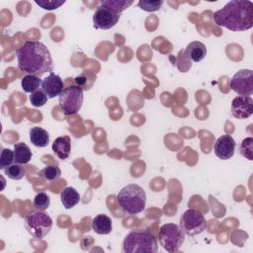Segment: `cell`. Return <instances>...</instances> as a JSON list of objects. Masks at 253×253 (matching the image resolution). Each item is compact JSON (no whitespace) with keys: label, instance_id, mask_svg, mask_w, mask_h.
<instances>
[{"label":"cell","instance_id":"26","mask_svg":"<svg viewBox=\"0 0 253 253\" xmlns=\"http://www.w3.org/2000/svg\"><path fill=\"white\" fill-rule=\"evenodd\" d=\"M47 99L48 98H47L46 94L42 90H38L30 95V102H31L32 106H34L36 108L42 107L46 103Z\"/></svg>","mask_w":253,"mask_h":253},{"label":"cell","instance_id":"6","mask_svg":"<svg viewBox=\"0 0 253 253\" xmlns=\"http://www.w3.org/2000/svg\"><path fill=\"white\" fill-rule=\"evenodd\" d=\"M160 245L168 252H175L180 249L185 241V233L175 223L163 224L158 232Z\"/></svg>","mask_w":253,"mask_h":253},{"label":"cell","instance_id":"25","mask_svg":"<svg viewBox=\"0 0 253 253\" xmlns=\"http://www.w3.org/2000/svg\"><path fill=\"white\" fill-rule=\"evenodd\" d=\"M240 154L245 157L248 160H253V138L252 137H246L241 141L240 147H239Z\"/></svg>","mask_w":253,"mask_h":253},{"label":"cell","instance_id":"15","mask_svg":"<svg viewBox=\"0 0 253 253\" xmlns=\"http://www.w3.org/2000/svg\"><path fill=\"white\" fill-rule=\"evenodd\" d=\"M185 54L192 61L200 62L207 55V47L203 42L199 41H194L187 45L185 49Z\"/></svg>","mask_w":253,"mask_h":253},{"label":"cell","instance_id":"12","mask_svg":"<svg viewBox=\"0 0 253 253\" xmlns=\"http://www.w3.org/2000/svg\"><path fill=\"white\" fill-rule=\"evenodd\" d=\"M235 140L229 134H223L219 136L213 145L214 154L221 160H227L234 155Z\"/></svg>","mask_w":253,"mask_h":253},{"label":"cell","instance_id":"9","mask_svg":"<svg viewBox=\"0 0 253 253\" xmlns=\"http://www.w3.org/2000/svg\"><path fill=\"white\" fill-rule=\"evenodd\" d=\"M230 88L239 96H250L253 93V72L250 69H240L230 80Z\"/></svg>","mask_w":253,"mask_h":253},{"label":"cell","instance_id":"18","mask_svg":"<svg viewBox=\"0 0 253 253\" xmlns=\"http://www.w3.org/2000/svg\"><path fill=\"white\" fill-rule=\"evenodd\" d=\"M30 140L37 147H45L49 142V134L44 128L34 126L30 129Z\"/></svg>","mask_w":253,"mask_h":253},{"label":"cell","instance_id":"1","mask_svg":"<svg viewBox=\"0 0 253 253\" xmlns=\"http://www.w3.org/2000/svg\"><path fill=\"white\" fill-rule=\"evenodd\" d=\"M16 54L18 67L23 72L40 77L46 72H53L54 65L50 51L41 42H25L18 47Z\"/></svg>","mask_w":253,"mask_h":253},{"label":"cell","instance_id":"24","mask_svg":"<svg viewBox=\"0 0 253 253\" xmlns=\"http://www.w3.org/2000/svg\"><path fill=\"white\" fill-rule=\"evenodd\" d=\"M50 205V198L44 192L38 193L33 201V206L38 211H45Z\"/></svg>","mask_w":253,"mask_h":253},{"label":"cell","instance_id":"13","mask_svg":"<svg viewBox=\"0 0 253 253\" xmlns=\"http://www.w3.org/2000/svg\"><path fill=\"white\" fill-rule=\"evenodd\" d=\"M63 87L64 85L62 79L54 72H50L45 78L42 79V90L49 99L59 96L64 89Z\"/></svg>","mask_w":253,"mask_h":253},{"label":"cell","instance_id":"21","mask_svg":"<svg viewBox=\"0 0 253 253\" xmlns=\"http://www.w3.org/2000/svg\"><path fill=\"white\" fill-rule=\"evenodd\" d=\"M133 3V1L129 0H102L100 1V5L105 6L106 8L110 9L111 11H113L114 13L121 15V13L123 11H125L126 8H128L131 4Z\"/></svg>","mask_w":253,"mask_h":253},{"label":"cell","instance_id":"4","mask_svg":"<svg viewBox=\"0 0 253 253\" xmlns=\"http://www.w3.org/2000/svg\"><path fill=\"white\" fill-rule=\"evenodd\" d=\"M117 202L121 209L128 214H137L144 211L146 206L145 191L136 184L123 187L117 195Z\"/></svg>","mask_w":253,"mask_h":253},{"label":"cell","instance_id":"5","mask_svg":"<svg viewBox=\"0 0 253 253\" xmlns=\"http://www.w3.org/2000/svg\"><path fill=\"white\" fill-rule=\"evenodd\" d=\"M52 225L51 217L42 211H33L25 217L27 231L37 239H42L46 236L50 232Z\"/></svg>","mask_w":253,"mask_h":253},{"label":"cell","instance_id":"14","mask_svg":"<svg viewBox=\"0 0 253 253\" xmlns=\"http://www.w3.org/2000/svg\"><path fill=\"white\" fill-rule=\"evenodd\" d=\"M71 150V140L68 135L58 136L52 143L53 153L61 160L68 158Z\"/></svg>","mask_w":253,"mask_h":253},{"label":"cell","instance_id":"27","mask_svg":"<svg viewBox=\"0 0 253 253\" xmlns=\"http://www.w3.org/2000/svg\"><path fill=\"white\" fill-rule=\"evenodd\" d=\"M15 161L14 151L9 148H3L1 152V158H0V169L4 170L6 167L13 164Z\"/></svg>","mask_w":253,"mask_h":253},{"label":"cell","instance_id":"16","mask_svg":"<svg viewBox=\"0 0 253 253\" xmlns=\"http://www.w3.org/2000/svg\"><path fill=\"white\" fill-rule=\"evenodd\" d=\"M92 229L97 234H109L112 231V219L106 214H98L92 219Z\"/></svg>","mask_w":253,"mask_h":253},{"label":"cell","instance_id":"3","mask_svg":"<svg viewBox=\"0 0 253 253\" xmlns=\"http://www.w3.org/2000/svg\"><path fill=\"white\" fill-rule=\"evenodd\" d=\"M158 250L157 240L147 229L130 230L123 241V253H155Z\"/></svg>","mask_w":253,"mask_h":253},{"label":"cell","instance_id":"17","mask_svg":"<svg viewBox=\"0 0 253 253\" xmlns=\"http://www.w3.org/2000/svg\"><path fill=\"white\" fill-rule=\"evenodd\" d=\"M60 201L66 210H70L79 204L80 195L73 187H66L60 193Z\"/></svg>","mask_w":253,"mask_h":253},{"label":"cell","instance_id":"23","mask_svg":"<svg viewBox=\"0 0 253 253\" xmlns=\"http://www.w3.org/2000/svg\"><path fill=\"white\" fill-rule=\"evenodd\" d=\"M5 175L12 180H21L25 176V169L19 163H13L4 169Z\"/></svg>","mask_w":253,"mask_h":253},{"label":"cell","instance_id":"22","mask_svg":"<svg viewBox=\"0 0 253 253\" xmlns=\"http://www.w3.org/2000/svg\"><path fill=\"white\" fill-rule=\"evenodd\" d=\"M39 175L42 180L47 181V182H52V181H56L60 178L61 170L56 165H49V166H46L43 169H42L39 172Z\"/></svg>","mask_w":253,"mask_h":253},{"label":"cell","instance_id":"11","mask_svg":"<svg viewBox=\"0 0 253 253\" xmlns=\"http://www.w3.org/2000/svg\"><path fill=\"white\" fill-rule=\"evenodd\" d=\"M230 110L234 118L247 119L253 114V100L250 96H237L232 100Z\"/></svg>","mask_w":253,"mask_h":253},{"label":"cell","instance_id":"10","mask_svg":"<svg viewBox=\"0 0 253 253\" xmlns=\"http://www.w3.org/2000/svg\"><path fill=\"white\" fill-rule=\"evenodd\" d=\"M93 26L99 30H109L113 28L120 20V15L114 13L105 6H98L92 17Z\"/></svg>","mask_w":253,"mask_h":253},{"label":"cell","instance_id":"20","mask_svg":"<svg viewBox=\"0 0 253 253\" xmlns=\"http://www.w3.org/2000/svg\"><path fill=\"white\" fill-rule=\"evenodd\" d=\"M42 80L40 78V76L33 75V74H27L25 75L21 80V86L24 92L26 93H34L38 90H40V87H42Z\"/></svg>","mask_w":253,"mask_h":253},{"label":"cell","instance_id":"8","mask_svg":"<svg viewBox=\"0 0 253 253\" xmlns=\"http://www.w3.org/2000/svg\"><path fill=\"white\" fill-rule=\"evenodd\" d=\"M182 231L190 236L198 235L207 228V220L204 214L195 209H189L180 217Z\"/></svg>","mask_w":253,"mask_h":253},{"label":"cell","instance_id":"28","mask_svg":"<svg viewBox=\"0 0 253 253\" xmlns=\"http://www.w3.org/2000/svg\"><path fill=\"white\" fill-rule=\"evenodd\" d=\"M163 4V1L160 0V1H138L137 3V6L143 10V11H146V12H154V11H157L161 8Z\"/></svg>","mask_w":253,"mask_h":253},{"label":"cell","instance_id":"2","mask_svg":"<svg viewBox=\"0 0 253 253\" xmlns=\"http://www.w3.org/2000/svg\"><path fill=\"white\" fill-rule=\"evenodd\" d=\"M214 23L233 32L246 31L253 26V3L248 0H231L213 13Z\"/></svg>","mask_w":253,"mask_h":253},{"label":"cell","instance_id":"7","mask_svg":"<svg viewBox=\"0 0 253 253\" xmlns=\"http://www.w3.org/2000/svg\"><path fill=\"white\" fill-rule=\"evenodd\" d=\"M58 104L65 115L78 113L83 104V89L77 85L64 88L58 96Z\"/></svg>","mask_w":253,"mask_h":253},{"label":"cell","instance_id":"29","mask_svg":"<svg viewBox=\"0 0 253 253\" xmlns=\"http://www.w3.org/2000/svg\"><path fill=\"white\" fill-rule=\"evenodd\" d=\"M65 3V0H40L36 1V4L44 10H54L59 8Z\"/></svg>","mask_w":253,"mask_h":253},{"label":"cell","instance_id":"19","mask_svg":"<svg viewBox=\"0 0 253 253\" xmlns=\"http://www.w3.org/2000/svg\"><path fill=\"white\" fill-rule=\"evenodd\" d=\"M15 162L19 164H27L32 158V151L25 142H18L14 145Z\"/></svg>","mask_w":253,"mask_h":253}]
</instances>
